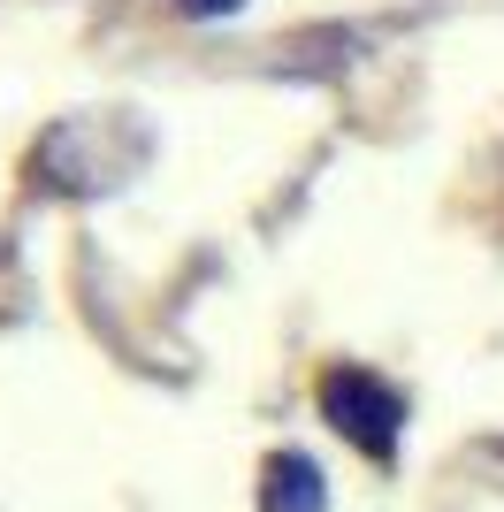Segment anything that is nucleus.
I'll list each match as a JSON object with an SVG mask.
<instances>
[{
    "label": "nucleus",
    "instance_id": "obj_2",
    "mask_svg": "<svg viewBox=\"0 0 504 512\" xmlns=\"http://www.w3.org/2000/svg\"><path fill=\"white\" fill-rule=\"evenodd\" d=\"M260 512H329V474L306 451H275L260 467Z\"/></svg>",
    "mask_w": 504,
    "mask_h": 512
},
{
    "label": "nucleus",
    "instance_id": "obj_1",
    "mask_svg": "<svg viewBox=\"0 0 504 512\" xmlns=\"http://www.w3.org/2000/svg\"><path fill=\"white\" fill-rule=\"evenodd\" d=\"M321 413H329L336 436H344V444H359L367 459H390V451H398V436H405V398L382 383L375 367H352V360L321 375Z\"/></svg>",
    "mask_w": 504,
    "mask_h": 512
},
{
    "label": "nucleus",
    "instance_id": "obj_3",
    "mask_svg": "<svg viewBox=\"0 0 504 512\" xmlns=\"http://www.w3.org/2000/svg\"><path fill=\"white\" fill-rule=\"evenodd\" d=\"M176 8H184V16H199V23H222V16H237L245 0H176Z\"/></svg>",
    "mask_w": 504,
    "mask_h": 512
}]
</instances>
